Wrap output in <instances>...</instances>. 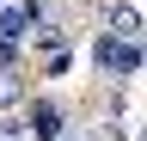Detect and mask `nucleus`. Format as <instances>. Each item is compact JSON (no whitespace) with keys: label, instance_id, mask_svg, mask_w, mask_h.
<instances>
[{"label":"nucleus","instance_id":"obj_3","mask_svg":"<svg viewBox=\"0 0 147 141\" xmlns=\"http://www.w3.org/2000/svg\"><path fill=\"white\" fill-rule=\"evenodd\" d=\"M43 19L37 12V0H18V6H0V37L6 43H18V37H31V25Z\"/></svg>","mask_w":147,"mask_h":141},{"label":"nucleus","instance_id":"obj_2","mask_svg":"<svg viewBox=\"0 0 147 141\" xmlns=\"http://www.w3.org/2000/svg\"><path fill=\"white\" fill-rule=\"evenodd\" d=\"M18 129H25V135H37V141H55V135L67 129V123H61V104H55V98H37V104H25Z\"/></svg>","mask_w":147,"mask_h":141},{"label":"nucleus","instance_id":"obj_4","mask_svg":"<svg viewBox=\"0 0 147 141\" xmlns=\"http://www.w3.org/2000/svg\"><path fill=\"white\" fill-rule=\"evenodd\" d=\"M25 98V86H18V74L12 67H0V117H12V104Z\"/></svg>","mask_w":147,"mask_h":141},{"label":"nucleus","instance_id":"obj_1","mask_svg":"<svg viewBox=\"0 0 147 141\" xmlns=\"http://www.w3.org/2000/svg\"><path fill=\"white\" fill-rule=\"evenodd\" d=\"M92 67L110 74V80H129L141 67V43H117L110 31H98V37H92Z\"/></svg>","mask_w":147,"mask_h":141},{"label":"nucleus","instance_id":"obj_6","mask_svg":"<svg viewBox=\"0 0 147 141\" xmlns=\"http://www.w3.org/2000/svg\"><path fill=\"white\" fill-rule=\"evenodd\" d=\"M55 141H80V135H67V129H61V135H55Z\"/></svg>","mask_w":147,"mask_h":141},{"label":"nucleus","instance_id":"obj_5","mask_svg":"<svg viewBox=\"0 0 147 141\" xmlns=\"http://www.w3.org/2000/svg\"><path fill=\"white\" fill-rule=\"evenodd\" d=\"M0 141H31V135L18 129V117H0Z\"/></svg>","mask_w":147,"mask_h":141}]
</instances>
